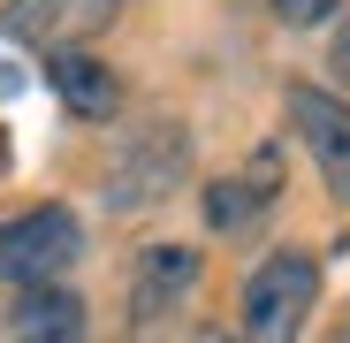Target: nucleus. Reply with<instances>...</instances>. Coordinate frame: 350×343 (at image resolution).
Masks as SVG:
<instances>
[{
	"instance_id": "obj_1",
	"label": "nucleus",
	"mask_w": 350,
	"mask_h": 343,
	"mask_svg": "<svg viewBox=\"0 0 350 343\" xmlns=\"http://www.w3.org/2000/svg\"><path fill=\"white\" fill-rule=\"evenodd\" d=\"M312 298H320V259L312 252H267L244 290H237V335L244 343H297L305 320H312Z\"/></svg>"
},
{
	"instance_id": "obj_2",
	"label": "nucleus",
	"mask_w": 350,
	"mask_h": 343,
	"mask_svg": "<svg viewBox=\"0 0 350 343\" xmlns=\"http://www.w3.org/2000/svg\"><path fill=\"white\" fill-rule=\"evenodd\" d=\"M84 252V221L69 206H23L0 221V282H16V290H38V282H62Z\"/></svg>"
},
{
	"instance_id": "obj_3",
	"label": "nucleus",
	"mask_w": 350,
	"mask_h": 343,
	"mask_svg": "<svg viewBox=\"0 0 350 343\" xmlns=\"http://www.w3.org/2000/svg\"><path fill=\"white\" fill-rule=\"evenodd\" d=\"M183 176H191V130L167 123V114H152V123L130 130V145L114 153V168H107V206H114V214L160 206Z\"/></svg>"
},
{
	"instance_id": "obj_4",
	"label": "nucleus",
	"mask_w": 350,
	"mask_h": 343,
	"mask_svg": "<svg viewBox=\"0 0 350 343\" xmlns=\"http://www.w3.org/2000/svg\"><path fill=\"white\" fill-rule=\"evenodd\" d=\"M289 130H297V145L312 153L320 183L335 206H350V99L327 92V84H289Z\"/></svg>"
},
{
	"instance_id": "obj_5",
	"label": "nucleus",
	"mask_w": 350,
	"mask_h": 343,
	"mask_svg": "<svg viewBox=\"0 0 350 343\" xmlns=\"http://www.w3.org/2000/svg\"><path fill=\"white\" fill-rule=\"evenodd\" d=\"M114 16H122V0H0V38L38 46V53H77Z\"/></svg>"
},
{
	"instance_id": "obj_6",
	"label": "nucleus",
	"mask_w": 350,
	"mask_h": 343,
	"mask_svg": "<svg viewBox=\"0 0 350 343\" xmlns=\"http://www.w3.org/2000/svg\"><path fill=\"white\" fill-rule=\"evenodd\" d=\"M274 199H282V153L259 145L237 176H213L206 183V229H213V237H244V229L267 221Z\"/></svg>"
},
{
	"instance_id": "obj_7",
	"label": "nucleus",
	"mask_w": 350,
	"mask_h": 343,
	"mask_svg": "<svg viewBox=\"0 0 350 343\" xmlns=\"http://www.w3.org/2000/svg\"><path fill=\"white\" fill-rule=\"evenodd\" d=\"M198 275H206V259H198L191 244H145V252H137V275H130V320H137V328L167 320L175 305L198 290Z\"/></svg>"
},
{
	"instance_id": "obj_8",
	"label": "nucleus",
	"mask_w": 350,
	"mask_h": 343,
	"mask_svg": "<svg viewBox=\"0 0 350 343\" xmlns=\"http://www.w3.org/2000/svg\"><path fill=\"white\" fill-rule=\"evenodd\" d=\"M46 84L77 123H114L122 114V77H114L99 53H46Z\"/></svg>"
},
{
	"instance_id": "obj_9",
	"label": "nucleus",
	"mask_w": 350,
	"mask_h": 343,
	"mask_svg": "<svg viewBox=\"0 0 350 343\" xmlns=\"http://www.w3.org/2000/svg\"><path fill=\"white\" fill-rule=\"evenodd\" d=\"M84 328H92V313H84V298L69 282H38V290H23L8 305V335L16 343H84Z\"/></svg>"
},
{
	"instance_id": "obj_10",
	"label": "nucleus",
	"mask_w": 350,
	"mask_h": 343,
	"mask_svg": "<svg viewBox=\"0 0 350 343\" xmlns=\"http://www.w3.org/2000/svg\"><path fill=\"white\" fill-rule=\"evenodd\" d=\"M274 8V23H289V31H320L327 16H342V0H267Z\"/></svg>"
},
{
	"instance_id": "obj_11",
	"label": "nucleus",
	"mask_w": 350,
	"mask_h": 343,
	"mask_svg": "<svg viewBox=\"0 0 350 343\" xmlns=\"http://www.w3.org/2000/svg\"><path fill=\"white\" fill-rule=\"evenodd\" d=\"M327 62H335V77L350 84V16H342V31H335V53H327Z\"/></svg>"
},
{
	"instance_id": "obj_12",
	"label": "nucleus",
	"mask_w": 350,
	"mask_h": 343,
	"mask_svg": "<svg viewBox=\"0 0 350 343\" xmlns=\"http://www.w3.org/2000/svg\"><path fill=\"white\" fill-rule=\"evenodd\" d=\"M191 343H244V335H237V328H198Z\"/></svg>"
},
{
	"instance_id": "obj_13",
	"label": "nucleus",
	"mask_w": 350,
	"mask_h": 343,
	"mask_svg": "<svg viewBox=\"0 0 350 343\" xmlns=\"http://www.w3.org/2000/svg\"><path fill=\"white\" fill-rule=\"evenodd\" d=\"M335 343H350V328H342V335H335Z\"/></svg>"
}]
</instances>
